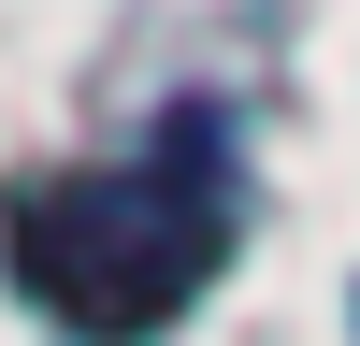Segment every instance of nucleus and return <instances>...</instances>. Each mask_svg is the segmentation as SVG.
Segmentation results:
<instances>
[{
  "label": "nucleus",
  "mask_w": 360,
  "mask_h": 346,
  "mask_svg": "<svg viewBox=\"0 0 360 346\" xmlns=\"http://www.w3.org/2000/svg\"><path fill=\"white\" fill-rule=\"evenodd\" d=\"M231 231H245V173L217 101L159 115L130 159H58L0 202V260L29 317H58L72 346H159L231 274Z\"/></svg>",
  "instance_id": "1"
}]
</instances>
